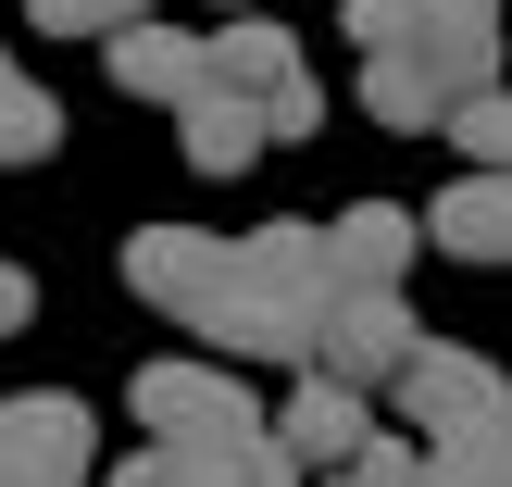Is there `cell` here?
Here are the masks:
<instances>
[{
  "label": "cell",
  "mask_w": 512,
  "mask_h": 487,
  "mask_svg": "<svg viewBox=\"0 0 512 487\" xmlns=\"http://www.w3.org/2000/svg\"><path fill=\"white\" fill-rule=\"evenodd\" d=\"M125 263V288L150 300V313H175L213 363H300L313 375V350H325V325L313 313H288V300L250 275V238H200V225H138V238L113 250Z\"/></svg>",
  "instance_id": "obj_1"
},
{
  "label": "cell",
  "mask_w": 512,
  "mask_h": 487,
  "mask_svg": "<svg viewBox=\"0 0 512 487\" xmlns=\"http://www.w3.org/2000/svg\"><path fill=\"white\" fill-rule=\"evenodd\" d=\"M100 475V413L75 388L0 400V487H88Z\"/></svg>",
  "instance_id": "obj_2"
},
{
  "label": "cell",
  "mask_w": 512,
  "mask_h": 487,
  "mask_svg": "<svg viewBox=\"0 0 512 487\" xmlns=\"http://www.w3.org/2000/svg\"><path fill=\"white\" fill-rule=\"evenodd\" d=\"M138 425L163 450H225V438H250V388H238V363H150L138 375Z\"/></svg>",
  "instance_id": "obj_3"
},
{
  "label": "cell",
  "mask_w": 512,
  "mask_h": 487,
  "mask_svg": "<svg viewBox=\"0 0 512 487\" xmlns=\"http://www.w3.org/2000/svg\"><path fill=\"white\" fill-rule=\"evenodd\" d=\"M400 413H413V438L438 450V438H475V425H500V413H512V388H500V363H488V350L425 338V350H413V375H400Z\"/></svg>",
  "instance_id": "obj_4"
},
{
  "label": "cell",
  "mask_w": 512,
  "mask_h": 487,
  "mask_svg": "<svg viewBox=\"0 0 512 487\" xmlns=\"http://www.w3.org/2000/svg\"><path fill=\"white\" fill-rule=\"evenodd\" d=\"M413 350H425V325L400 313V288H350L338 313H325L313 375H338V388H400V375H413Z\"/></svg>",
  "instance_id": "obj_5"
},
{
  "label": "cell",
  "mask_w": 512,
  "mask_h": 487,
  "mask_svg": "<svg viewBox=\"0 0 512 487\" xmlns=\"http://www.w3.org/2000/svg\"><path fill=\"white\" fill-rule=\"evenodd\" d=\"M100 63H113L125 100H163V113H188L200 88H213V38H175V25H125V38H100Z\"/></svg>",
  "instance_id": "obj_6"
},
{
  "label": "cell",
  "mask_w": 512,
  "mask_h": 487,
  "mask_svg": "<svg viewBox=\"0 0 512 487\" xmlns=\"http://www.w3.org/2000/svg\"><path fill=\"white\" fill-rule=\"evenodd\" d=\"M363 113L388 125V138H450V113H463V88H450L425 50H363Z\"/></svg>",
  "instance_id": "obj_7"
},
{
  "label": "cell",
  "mask_w": 512,
  "mask_h": 487,
  "mask_svg": "<svg viewBox=\"0 0 512 487\" xmlns=\"http://www.w3.org/2000/svg\"><path fill=\"white\" fill-rule=\"evenodd\" d=\"M263 150H275V113L238 100V88H200L188 113H175V163H188V175H250Z\"/></svg>",
  "instance_id": "obj_8"
},
{
  "label": "cell",
  "mask_w": 512,
  "mask_h": 487,
  "mask_svg": "<svg viewBox=\"0 0 512 487\" xmlns=\"http://www.w3.org/2000/svg\"><path fill=\"white\" fill-rule=\"evenodd\" d=\"M275 438H288L300 463H325V475H338L350 450L375 438V388H338V375H300V388H288V413H275Z\"/></svg>",
  "instance_id": "obj_9"
},
{
  "label": "cell",
  "mask_w": 512,
  "mask_h": 487,
  "mask_svg": "<svg viewBox=\"0 0 512 487\" xmlns=\"http://www.w3.org/2000/svg\"><path fill=\"white\" fill-rule=\"evenodd\" d=\"M425 238L450 250V263H512V175H450L438 188V213H425Z\"/></svg>",
  "instance_id": "obj_10"
},
{
  "label": "cell",
  "mask_w": 512,
  "mask_h": 487,
  "mask_svg": "<svg viewBox=\"0 0 512 487\" xmlns=\"http://www.w3.org/2000/svg\"><path fill=\"white\" fill-rule=\"evenodd\" d=\"M325 238H338V275H350V288H400L413 250H425V213H400V200H350Z\"/></svg>",
  "instance_id": "obj_11"
},
{
  "label": "cell",
  "mask_w": 512,
  "mask_h": 487,
  "mask_svg": "<svg viewBox=\"0 0 512 487\" xmlns=\"http://www.w3.org/2000/svg\"><path fill=\"white\" fill-rule=\"evenodd\" d=\"M413 50L450 75V88H500V0H425V25H413Z\"/></svg>",
  "instance_id": "obj_12"
},
{
  "label": "cell",
  "mask_w": 512,
  "mask_h": 487,
  "mask_svg": "<svg viewBox=\"0 0 512 487\" xmlns=\"http://www.w3.org/2000/svg\"><path fill=\"white\" fill-rule=\"evenodd\" d=\"M300 75H313V63H300V38H288V25L225 13V38H213V88H238V100H263V113H275Z\"/></svg>",
  "instance_id": "obj_13"
},
{
  "label": "cell",
  "mask_w": 512,
  "mask_h": 487,
  "mask_svg": "<svg viewBox=\"0 0 512 487\" xmlns=\"http://www.w3.org/2000/svg\"><path fill=\"white\" fill-rule=\"evenodd\" d=\"M50 150H63V100L0 50V163H50Z\"/></svg>",
  "instance_id": "obj_14"
},
{
  "label": "cell",
  "mask_w": 512,
  "mask_h": 487,
  "mask_svg": "<svg viewBox=\"0 0 512 487\" xmlns=\"http://www.w3.org/2000/svg\"><path fill=\"white\" fill-rule=\"evenodd\" d=\"M450 150H463L475 175H512V88H475L463 113H450Z\"/></svg>",
  "instance_id": "obj_15"
},
{
  "label": "cell",
  "mask_w": 512,
  "mask_h": 487,
  "mask_svg": "<svg viewBox=\"0 0 512 487\" xmlns=\"http://www.w3.org/2000/svg\"><path fill=\"white\" fill-rule=\"evenodd\" d=\"M325 487H425V438H363Z\"/></svg>",
  "instance_id": "obj_16"
},
{
  "label": "cell",
  "mask_w": 512,
  "mask_h": 487,
  "mask_svg": "<svg viewBox=\"0 0 512 487\" xmlns=\"http://www.w3.org/2000/svg\"><path fill=\"white\" fill-rule=\"evenodd\" d=\"M25 25H50V38H125L138 0H25Z\"/></svg>",
  "instance_id": "obj_17"
},
{
  "label": "cell",
  "mask_w": 512,
  "mask_h": 487,
  "mask_svg": "<svg viewBox=\"0 0 512 487\" xmlns=\"http://www.w3.org/2000/svg\"><path fill=\"white\" fill-rule=\"evenodd\" d=\"M338 25H350V50H413L425 0H338Z\"/></svg>",
  "instance_id": "obj_18"
},
{
  "label": "cell",
  "mask_w": 512,
  "mask_h": 487,
  "mask_svg": "<svg viewBox=\"0 0 512 487\" xmlns=\"http://www.w3.org/2000/svg\"><path fill=\"white\" fill-rule=\"evenodd\" d=\"M438 463H450V475H475V487H512V413H500V425H475V438H438Z\"/></svg>",
  "instance_id": "obj_19"
},
{
  "label": "cell",
  "mask_w": 512,
  "mask_h": 487,
  "mask_svg": "<svg viewBox=\"0 0 512 487\" xmlns=\"http://www.w3.org/2000/svg\"><path fill=\"white\" fill-rule=\"evenodd\" d=\"M313 125H325V88H313V75H300V88L275 100V138H313Z\"/></svg>",
  "instance_id": "obj_20"
},
{
  "label": "cell",
  "mask_w": 512,
  "mask_h": 487,
  "mask_svg": "<svg viewBox=\"0 0 512 487\" xmlns=\"http://www.w3.org/2000/svg\"><path fill=\"white\" fill-rule=\"evenodd\" d=\"M25 313H38V288H25V263H0V338H25Z\"/></svg>",
  "instance_id": "obj_21"
},
{
  "label": "cell",
  "mask_w": 512,
  "mask_h": 487,
  "mask_svg": "<svg viewBox=\"0 0 512 487\" xmlns=\"http://www.w3.org/2000/svg\"><path fill=\"white\" fill-rule=\"evenodd\" d=\"M425 487H475V475H450V463H438V450H425Z\"/></svg>",
  "instance_id": "obj_22"
},
{
  "label": "cell",
  "mask_w": 512,
  "mask_h": 487,
  "mask_svg": "<svg viewBox=\"0 0 512 487\" xmlns=\"http://www.w3.org/2000/svg\"><path fill=\"white\" fill-rule=\"evenodd\" d=\"M213 13H250V0H213Z\"/></svg>",
  "instance_id": "obj_23"
}]
</instances>
